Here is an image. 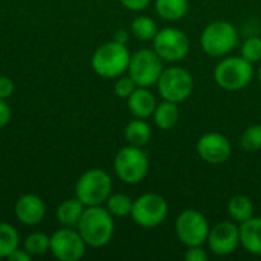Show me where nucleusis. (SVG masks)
Wrapping results in <instances>:
<instances>
[{"instance_id": "obj_10", "label": "nucleus", "mask_w": 261, "mask_h": 261, "mask_svg": "<svg viewBox=\"0 0 261 261\" xmlns=\"http://www.w3.org/2000/svg\"><path fill=\"white\" fill-rule=\"evenodd\" d=\"M208 219L197 210H184L176 219V236L179 242L187 246H203L210 234Z\"/></svg>"}, {"instance_id": "obj_16", "label": "nucleus", "mask_w": 261, "mask_h": 261, "mask_svg": "<svg viewBox=\"0 0 261 261\" xmlns=\"http://www.w3.org/2000/svg\"><path fill=\"white\" fill-rule=\"evenodd\" d=\"M127 106L135 118L148 119L153 116L158 101L150 87H136L135 92L127 98Z\"/></svg>"}, {"instance_id": "obj_28", "label": "nucleus", "mask_w": 261, "mask_h": 261, "mask_svg": "<svg viewBox=\"0 0 261 261\" xmlns=\"http://www.w3.org/2000/svg\"><path fill=\"white\" fill-rule=\"evenodd\" d=\"M240 55L251 64L261 63V37H249L242 43Z\"/></svg>"}, {"instance_id": "obj_34", "label": "nucleus", "mask_w": 261, "mask_h": 261, "mask_svg": "<svg viewBox=\"0 0 261 261\" xmlns=\"http://www.w3.org/2000/svg\"><path fill=\"white\" fill-rule=\"evenodd\" d=\"M8 260L9 261H31L32 260V255L23 248V249H20V248H17L9 257H8Z\"/></svg>"}, {"instance_id": "obj_15", "label": "nucleus", "mask_w": 261, "mask_h": 261, "mask_svg": "<svg viewBox=\"0 0 261 261\" xmlns=\"http://www.w3.org/2000/svg\"><path fill=\"white\" fill-rule=\"evenodd\" d=\"M15 217L20 223L26 226L38 225L46 216V205L40 196L35 194H24L18 197L14 205Z\"/></svg>"}, {"instance_id": "obj_6", "label": "nucleus", "mask_w": 261, "mask_h": 261, "mask_svg": "<svg viewBox=\"0 0 261 261\" xmlns=\"http://www.w3.org/2000/svg\"><path fill=\"white\" fill-rule=\"evenodd\" d=\"M113 170L121 182L127 185H136L147 177L150 170V161L147 153L141 147L125 145L116 153L113 161Z\"/></svg>"}, {"instance_id": "obj_14", "label": "nucleus", "mask_w": 261, "mask_h": 261, "mask_svg": "<svg viewBox=\"0 0 261 261\" xmlns=\"http://www.w3.org/2000/svg\"><path fill=\"white\" fill-rule=\"evenodd\" d=\"M196 150L200 159L205 161L206 164L220 165L231 158L232 144L225 135L217 132H210L199 138Z\"/></svg>"}, {"instance_id": "obj_26", "label": "nucleus", "mask_w": 261, "mask_h": 261, "mask_svg": "<svg viewBox=\"0 0 261 261\" xmlns=\"http://www.w3.org/2000/svg\"><path fill=\"white\" fill-rule=\"evenodd\" d=\"M23 248L32 255V257H38V255H44L47 251H50V237H47L43 232H32L29 234L24 242H23Z\"/></svg>"}, {"instance_id": "obj_11", "label": "nucleus", "mask_w": 261, "mask_h": 261, "mask_svg": "<svg viewBox=\"0 0 261 261\" xmlns=\"http://www.w3.org/2000/svg\"><path fill=\"white\" fill-rule=\"evenodd\" d=\"M190 38L188 35L177 28H164L159 29L153 38L154 52L167 63H179L187 58L190 54Z\"/></svg>"}, {"instance_id": "obj_4", "label": "nucleus", "mask_w": 261, "mask_h": 261, "mask_svg": "<svg viewBox=\"0 0 261 261\" xmlns=\"http://www.w3.org/2000/svg\"><path fill=\"white\" fill-rule=\"evenodd\" d=\"M254 67L249 61L240 57H223L214 67V80L217 86L226 92H239L251 84Z\"/></svg>"}, {"instance_id": "obj_20", "label": "nucleus", "mask_w": 261, "mask_h": 261, "mask_svg": "<svg viewBox=\"0 0 261 261\" xmlns=\"http://www.w3.org/2000/svg\"><path fill=\"white\" fill-rule=\"evenodd\" d=\"M156 14L167 21L182 20L190 9L188 0H154Z\"/></svg>"}, {"instance_id": "obj_30", "label": "nucleus", "mask_w": 261, "mask_h": 261, "mask_svg": "<svg viewBox=\"0 0 261 261\" xmlns=\"http://www.w3.org/2000/svg\"><path fill=\"white\" fill-rule=\"evenodd\" d=\"M184 258L187 261H208L210 255H208L206 249H203L202 246H191L187 249Z\"/></svg>"}, {"instance_id": "obj_35", "label": "nucleus", "mask_w": 261, "mask_h": 261, "mask_svg": "<svg viewBox=\"0 0 261 261\" xmlns=\"http://www.w3.org/2000/svg\"><path fill=\"white\" fill-rule=\"evenodd\" d=\"M113 40L118 41V43L127 44V43H128V32H127L125 29H118V31L113 34Z\"/></svg>"}, {"instance_id": "obj_5", "label": "nucleus", "mask_w": 261, "mask_h": 261, "mask_svg": "<svg viewBox=\"0 0 261 261\" xmlns=\"http://www.w3.org/2000/svg\"><path fill=\"white\" fill-rule=\"evenodd\" d=\"M112 190V176L101 168H92L78 177L75 185V197L80 199L84 206H98L107 202Z\"/></svg>"}, {"instance_id": "obj_18", "label": "nucleus", "mask_w": 261, "mask_h": 261, "mask_svg": "<svg viewBox=\"0 0 261 261\" xmlns=\"http://www.w3.org/2000/svg\"><path fill=\"white\" fill-rule=\"evenodd\" d=\"M84 210H86V206L80 199H76V197L66 199L58 205L55 217H57V220H58V223L61 226L73 228V226L78 225Z\"/></svg>"}, {"instance_id": "obj_3", "label": "nucleus", "mask_w": 261, "mask_h": 261, "mask_svg": "<svg viewBox=\"0 0 261 261\" xmlns=\"http://www.w3.org/2000/svg\"><path fill=\"white\" fill-rule=\"evenodd\" d=\"M239 44V32L236 26L226 20H214L208 23L200 34V46L208 57L223 58Z\"/></svg>"}, {"instance_id": "obj_17", "label": "nucleus", "mask_w": 261, "mask_h": 261, "mask_svg": "<svg viewBox=\"0 0 261 261\" xmlns=\"http://www.w3.org/2000/svg\"><path fill=\"white\" fill-rule=\"evenodd\" d=\"M240 245L252 255L261 257V217H251L239 225Z\"/></svg>"}, {"instance_id": "obj_31", "label": "nucleus", "mask_w": 261, "mask_h": 261, "mask_svg": "<svg viewBox=\"0 0 261 261\" xmlns=\"http://www.w3.org/2000/svg\"><path fill=\"white\" fill-rule=\"evenodd\" d=\"M119 2L125 9L133 11V12L144 11L151 5V0H119Z\"/></svg>"}, {"instance_id": "obj_19", "label": "nucleus", "mask_w": 261, "mask_h": 261, "mask_svg": "<svg viewBox=\"0 0 261 261\" xmlns=\"http://www.w3.org/2000/svg\"><path fill=\"white\" fill-rule=\"evenodd\" d=\"M124 138H125L128 145H135V147L144 148L150 142V139H151V127L148 125L147 119L135 118V119H132L125 125Z\"/></svg>"}, {"instance_id": "obj_21", "label": "nucleus", "mask_w": 261, "mask_h": 261, "mask_svg": "<svg viewBox=\"0 0 261 261\" xmlns=\"http://www.w3.org/2000/svg\"><path fill=\"white\" fill-rule=\"evenodd\" d=\"M153 121L161 130H171L179 121V107L176 102L162 101L156 106L153 113Z\"/></svg>"}, {"instance_id": "obj_32", "label": "nucleus", "mask_w": 261, "mask_h": 261, "mask_svg": "<svg viewBox=\"0 0 261 261\" xmlns=\"http://www.w3.org/2000/svg\"><path fill=\"white\" fill-rule=\"evenodd\" d=\"M14 93V83L8 76H0V99H8Z\"/></svg>"}, {"instance_id": "obj_8", "label": "nucleus", "mask_w": 261, "mask_h": 261, "mask_svg": "<svg viewBox=\"0 0 261 261\" xmlns=\"http://www.w3.org/2000/svg\"><path fill=\"white\" fill-rule=\"evenodd\" d=\"M164 72V60L154 52V49H139L130 57L127 73L136 83L138 87L156 86Z\"/></svg>"}, {"instance_id": "obj_27", "label": "nucleus", "mask_w": 261, "mask_h": 261, "mask_svg": "<svg viewBox=\"0 0 261 261\" xmlns=\"http://www.w3.org/2000/svg\"><path fill=\"white\" fill-rule=\"evenodd\" d=\"M240 145L248 153H255L261 150V124H252L243 132L240 138Z\"/></svg>"}, {"instance_id": "obj_33", "label": "nucleus", "mask_w": 261, "mask_h": 261, "mask_svg": "<svg viewBox=\"0 0 261 261\" xmlns=\"http://www.w3.org/2000/svg\"><path fill=\"white\" fill-rule=\"evenodd\" d=\"M11 107L9 104L6 102V99H0V128L6 127L8 122L11 121Z\"/></svg>"}, {"instance_id": "obj_12", "label": "nucleus", "mask_w": 261, "mask_h": 261, "mask_svg": "<svg viewBox=\"0 0 261 261\" xmlns=\"http://www.w3.org/2000/svg\"><path fill=\"white\" fill-rule=\"evenodd\" d=\"M86 242L73 228L63 226L50 236V252L60 261H78L86 254Z\"/></svg>"}, {"instance_id": "obj_9", "label": "nucleus", "mask_w": 261, "mask_h": 261, "mask_svg": "<svg viewBox=\"0 0 261 261\" xmlns=\"http://www.w3.org/2000/svg\"><path fill=\"white\" fill-rule=\"evenodd\" d=\"M156 86L162 99L180 104L191 96L194 90V78L185 67L171 66L164 69Z\"/></svg>"}, {"instance_id": "obj_29", "label": "nucleus", "mask_w": 261, "mask_h": 261, "mask_svg": "<svg viewBox=\"0 0 261 261\" xmlns=\"http://www.w3.org/2000/svg\"><path fill=\"white\" fill-rule=\"evenodd\" d=\"M138 86H136V83L132 80V76L127 73H124V75H121V76H118V80H116V83H115V87H113V92H115V95L118 96V98H121V99H127L133 92H135V89H136Z\"/></svg>"}, {"instance_id": "obj_2", "label": "nucleus", "mask_w": 261, "mask_h": 261, "mask_svg": "<svg viewBox=\"0 0 261 261\" xmlns=\"http://www.w3.org/2000/svg\"><path fill=\"white\" fill-rule=\"evenodd\" d=\"M130 50L127 44L118 43L115 40L101 44L92 55V69L101 78H118L127 73L130 64Z\"/></svg>"}, {"instance_id": "obj_24", "label": "nucleus", "mask_w": 261, "mask_h": 261, "mask_svg": "<svg viewBox=\"0 0 261 261\" xmlns=\"http://www.w3.org/2000/svg\"><path fill=\"white\" fill-rule=\"evenodd\" d=\"M18 246L20 237L17 229L6 222H0V258H8Z\"/></svg>"}, {"instance_id": "obj_23", "label": "nucleus", "mask_w": 261, "mask_h": 261, "mask_svg": "<svg viewBox=\"0 0 261 261\" xmlns=\"http://www.w3.org/2000/svg\"><path fill=\"white\" fill-rule=\"evenodd\" d=\"M130 31L133 34L135 38H138L139 41H153V38L158 34V24L156 21L148 17V15H139L136 18H133L132 24H130Z\"/></svg>"}, {"instance_id": "obj_7", "label": "nucleus", "mask_w": 261, "mask_h": 261, "mask_svg": "<svg viewBox=\"0 0 261 261\" xmlns=\"http://www.w3.org/2000/svg\"><path fill=\"white\" fill-rule=\"evenodd\" d=\"M170 206L164 196L158 193H145L133 200L132 220L145 229L158 228L168 217Z\"/></svg>"}, {"instance_id": "obj_1", "label": "nucleus", "mask_w": 261, "mask_h": 261, "mask_svg": "<svg viewBox=\"0 0 261 261\" xmlns=\"http://www.w3.org/2000/svg\"><path fill=\"white\" fill-rule=\"evenodd\" d=\"M76 231L83 237L87 246L90 248H102L110 243L115 234V222L113 216L102 205L98 206H86L78 225Z\"/></svg>"}, {"instance_id": "obj_13", "label": "nucleus", "mask_w": 261, "mask_h": 261, "mask_svg": "<svg viewBox=\"0 0 261 261\" xmlns=\"http://www.w3.org/2000/svg\"><path fill=\"white\" fill-rule=\"evenodd\" d=\"M208 248L214 255L226 257L237 251L240 246V228L232 220L219 222L210 229L208 234Z\"/></svg>"}, {"instance_id": "obj_36", "label": "nucleus", "mask_w": 261, "mask_h": 261, "mask_svg": "<svg viewBox=\"0 0 261 261\" xmlns=\"http://www.w3.org/2000/svg\"><path fill=\"white\" fill-rule=\"evenodd\" d=\"M258 81H260V84H261V66H260V69H258Z\"/></svg>"}, {"instance_id": "obj_25", "label": "nucleus", "mask_w": 261, "mask_h": 261, "mask_svg": "<svg viewBox=\"0 0 261 261\" xmlns=\"http://www.w3.org/2000/svg\"><path fill=\"white\" fill-rule=\"evenodd\" d=\"M106 208L113 217H119V219L130 217L133 208V199L124 193H116V194L112 193L106 202Z\"/></svg>"}, {"instance_id": "obj_22", "label": "nucleus", "mask_w": 261, "mask_h": 261, "mask_svg": "<svg viewBox=\"0 0 261 261\" xmlns=\"http://www.w3.org/2000/svg\"><path fill=\"white\" fill-rule=\"evenodd\" d=\"M228 213H229L231 219L240 225V223L249 220L251 217H254V203H252L251 197H248L245 194H237V196L231 197V200L228 203Z\"/></svg>"}]
</instances>
